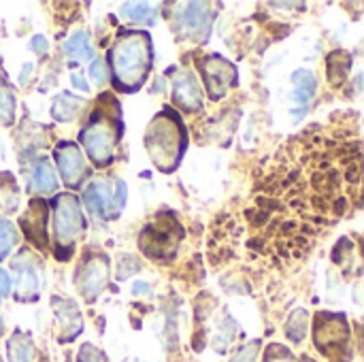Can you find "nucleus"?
Instances as JSON below:
<instances>
[{"instance_id": "9", "label": "nucleus", "mask_w": 364, "mask_h": 362, "mask_svg": "<svg viewBox=\"0 0 364 362\" xmlns=\"http://www.w3.org/2000/svg\"><path fill=\"white\" fill-rule=\"evenodd\" d=\"M200 73L207 85V92L213 100H220L237 83V70L230 62L220 55H209L200 62Z\"/></svg>"}, {"instance_id": "7", "label": "nucleus", "mask_w": 364, "mask_h": 362, "mask_svg": "<svg viewBox=\"0 0 364 362\" xmlns=\"http://www.w3.org/2000/svg\"><path fill=\"white\" fill-rule=\"evenodd\" d=\"M109 277V258L105 254H92L77 269V286L87 303H94L105 290Z\"/></svg>"}, {"instance_id": "21", "label": "nucleus", "mask_w": 364, "mask_h": 362, "mask_svg": "<svg viewBox=\"0 0 364 362\" xmlns=\"http://www.w3.org/2000/svg\"><path fill=\"white\" fill-rule=\"evenodd\" d=\"M122 13H124V17H128L134 23L151 26L156 21V11L147 2H126V4H122Z\"/></svg>"}, {"instance_id": "14", "label": "nucleus", "mask_w": 364, "mask_h": 362, "mask_svg": "<svg viewBox=\"0 0 364 362\" xmlns=\"http://www.w3.org/2000/svg\"><path fill=\"white\" fill-rule=\"evenodd\" d=\"M83 201L90 209V213L98 215V218H115V213H119L117 205H115V194L111 190V186L107 181H92L85 192H83Z\"/></svg>"}, {"instance_id": "2", "label": "nucleus", "mask_w": 364, "mask_h": 362, "mask_svg": "<svg viewBox=\"0 0 364 362\" xmlns=\"http://www.w3.org/2000/svg\"><path fill=\"white\" fill-rule=\"evenodd\" d=\"M151 38L143 30H122L109 49V66L113 85L119 92H136L151 70Z\"/></svg>"}, {"instance_id": "16", "label": "nucleus", "mask_w": 364, "mask_h": 362, "mask_svg": "<svg viewBox=\"0 0 364 362\" xmlns=\"http://www.w3.org/2000/svg\"><path fill=\"white\" fill-rule=\"evenodd\" d=\"M55 188H58V177H55L49 160L36 162V166L32 169V175H30V190L38 192V194H47V192H53Z\"/></svg>"}, {"instance_id": "6", "label": "nucleus", "mask_w": 364, "mask_h": 362, "mask_svg": "<svg viewBox=\"0 0 364 362\" xmlns=\"http://www.w3.org/2000/svg\"><path fill=\"white\" fill-rule=\"evenodd\" d=\"M175 19H177L175 30H179L181 36H188L194 41L196 38L207 41L213 11H211V4H207V2H186V4H179Z\"/></svg>"}, {"instance_id": "1", "label": "nucleus", "mask_w": 364, "mask_h": 362, "mask_svg": "<svg viewBox=\"0 0 364 362\" xmlns=\"http://www.w3.org/2000/svg\"><path fill=\"white\" fill-rule=\"evenodd\" d=\"M122 132L124 122L119 102L111 94H102L79 132V141L94 166L105 169L113 162Z\"/></svg>"}, {"instance_id": "29", "label": "nucleus", "mask_w": 364, "mask_h": 362, "mask_svg": "<svg viewBox=\"0 0 364 362\" xmlns=\"http://www.w3.org/2000/svg\"><path fill=\"white\" fill-rule=\"evenodd\" d=\"M11 294V277L4 269H0V301Z\"/></svg>"}, {"instance_id": "3", "label": "nucleus", "mask_w": 364, "mask_h": 362, "mask_svg": "<svg viewBox=\"0 0 364 362\" xmlns=\"http://www.w3.org/2000/svg\"><path fill=\"white\" fill-rule=\"evenodd\" d=\"M145 147L156 169L173 173L179 166L181 156L188 147V134L177 113L164 109L151 119L145 132Z\"/></svg>"}, {"instance_id": "17", "label": "nucleus", "mask_w": 364, "mask_h": 362, "mask_svg": "<svg viewBox=\"0 0 364 362\" xmlns=\"http://www.w3.org/2000/svg\"><path fill=\"white\" fill-rule=\"evenodd\" d=\"M83 107H85V100H83V98L73 96V94H68V92H62V94L53 100L51 113H53V117H55L58 122H70Z\"/></svg>"}, {"instance_id": "13", "label": "nucleus", "mask_w": 364, "mask_h": 362, "mask_svg": "<svg viewBox=\"0 0 364 362\" xmlns=\"http://www.w3.org/2000/svg\"><path fill=\"white\" fill-rule=\"evenodd\" d=\"M173 98H175V105L186 111V113H194L200 109V87L196 83V77L192 70L188 68H179L175 73V79H173Z\"/></svg>"}, {"instance_id": "11", "label": "nucleus", "mask_w": 364, "mask_h": 362, "mask_svg": "<svg viewBox=\"0 0 364 362\" xmlns=\"http://www.w3.org/2000/svg\"><path fill=\"white\" fill-rule=\"evenodd\" d=\"M19 224L23 228L26 239L34 247L43 250L47 245V203L43 198H32L28 203V209L21 215Z\"/></svg>"}, {"instance_id": "23", "label": "nucleus", "mask_w": 364, "mask_h": 362, "mask_svg": "<svg viewBox=\"0 0 364 362\" xmlns=\"http://www.w3.org/2000/svg\"><path fill=\"white\" fill-rule=\"evenodd\" d=\"M307 314L303 309H299L290 320H288V326H286V333H288V339L294 341V344H301L307 335Z\"/></svg>"}, {"instance_id": "8", "label": "nucleus", "mask_w": 364, "mask_h": 362, "mask_svg": "<svg viewBox=\"0 0 364 362\" xmlns=\"http://www.w3.org/2000/svg\"><path fill=\"white\" fill-rule=\"evenodd\" d=\"M179 224L168 218H158L141 235V250L151 258H162L164 252H173L175 241H179Z\"/></svg>"}, {"instance_id": "4", "label": "nucleus", "mask_w": 364, "mask_h": 362, "mask_svg": "<svg viewBox=\"0 0 364 362\" xmlns=\"http://www.w3.org/2000/svg\"><path fill=\"white\" fill-rule=\"evenodd\" d=\"M55 218H53V247L55 258L68 260L75 254L77 241L83 237L85 220L81 213V205L73 194H60L53 201Z\"/></svg>"}, {"instance_id": "31", "label": "nucleus", "mask_w": 364, "mask_h": 362, "mask_svg": "<svg viewBox=\"0 0 364 362\" xmlns=\"http://www.w3.org/2000/svg\"><path fill=\"white\" fill-rule=\"evenodd\" d=\"M70 79H73V85H77L79 90H83V92H87V90H90V87H87V83H85L79 75H73Z\"/></svg>"}, {"instance_id": "24", "label": "nucleus", "mask_w": 364, "mask_h": 362, "mask_svg": "<svg viewBox=\"0 0 364 362\" xmlns=\"http://www.w3.org/2000/svg\"><path fill=\"white\" fill-rule=\"evenodd\" d=\"M17 243V230L15 226L6 220L0 218V260H4Z\"/></svg>"}, {"instance_id": "32", "label": "nucleus", "mask_w": 364, "mask_h": 362, "mask_svg": "<svg viewBox=\"0 0 364 362\" xmlns=\"http://www.w3.org/2000/svg\"><path fill=\"white\" fill-rule=\"evenodd\" d=\"M134 292L139 294V292H145V294H149V286H134Z\"/></svg>"}, {"instance_id": "25", "label": "nucleus", "mask_w": 364, "mask_h": 362, "mask_svg": "<svg viewBox=\"0 0 364 362\" xmlns=\"http://www.w3.org/2000/svg\"><path fill=\"white\" fill-rule=\"evenodd\" d=\"M15 117V98L11 90L0 87V124H13Z\"/></svg>"}, {"instance_id": "27", "label": "nucleus", "mask_w": 364, "mask_h": 362, "mask_svg": "<svg viewBox=\"0 0 364 362\" xmlns=\"http://www.w3.org/2000/svg\"><path fill=\"white\" fill-rule=\"evenodd\" d=\"M90 77L96 83H105L107 81V64L102 60H94L92 66H90Z\"/></svg>"}, {"instance_id": "28", "label": "nucleus", "mask_w": 364, "mask_h": 362, "mask_svg": "<svg viewBox=\"0 0 364 362\" xmlns=\"http://www.w3.org/2000/svg\"><path fill=\"white\" fill-rule=\"evenodd\" d=\"M77 362H102V354L94 348V346H83L79 356H77Z\"/></svg>"}, {"instance_id": "12", "label": "nucleus", "mask_w": 364, "mask_h": 362, "mask_svg": "<svg viewBox=\"0 0 364 362\" xmlns=\"http://www.w3.org/2000/svg\"><path fill=\"white\" fill-rule=\"evenodd\" d=\"M13 271L17 273V282H15V297L21 303H34L41 294V282L36 275V267L34 260L28 254H19L13 260Z\"/></svg>"}, {"instance_id": "10", "label": "nucleus", "mask_w": 364, "mask_h": 362, "mask_svg": "<svg viewBox=\"0 0 364 362\" xmlns=\"http://www.w3.org/2000/svg\"><path fill=\"white\" fill-rule=\"evenodd\" d=\"M55 162H58V171L62 175V181L68 188H79L85 177L90 175V169L83 160V154L79 151V145L70 143V141H62L55 147Z\"/></svg>"}, {"instance_id": "18", "label": "nucleus", "mask_w": 364, "mask_h": 362, "mask_svg": "<svg viewBox=\"0 0 364 362\" xmlns=\"http://www.w3.org/2000/svg\"><path fill=\"white\" fill-rule=\"evenodd\" d=\"M352 66V55L343 49H337L328 55V81L333 85H339L346 81Z\"/></svg>"}, {"instance_id": "5", "label": "nucleus", "mask_w": 364, "mask_h": 362, "mask_svg": "<svg viewBox=\"0 0 364 362\" xmlns=\"http://www.w3.org/2000/svg\"><path fill=\"white\" fill-rule=\"evenodd\" d=\"M314 344L318 352H322L333 362L339 356H346L350 346V324L343 316L335 314H320L314 322Z\"/></svg>"}, {"instance_id": "26", "label": "nucleus", "mask_w": 364, "mask_h": 362, "mask_svg": "<svg viewBox=\"0 0 364 362\" xmlns=\"http://www.w3.org/2000/svg\"><path fill=\"white\" fill-rule=\"evenodd\" d=\"M258 350H260V344L258 341H252L247 344L245 348H241L230 362H256L258 358Z\"/></svg>"}, {"instance_id": "20", "label": "nucleus", "mask_w": 364, "mask_h": 362, "mask_svg": "<svg viewBox=\"0 0 364 362\" xmlns=\"http://www.w3.org/2000/svg\"><path fill=\"white\" fill-rule=\"evenodd\" d=\"M292 83H294V87H296V90H294V100L301 102V105H305V102L316 94V87H318L314 73H309V70H305V68H301V70H296V73L292 75Z\"/></svg>"}, {"instance_id": "22", "label": "nucleus", "mask_w": 364, "mask_h": 362, "mask_svg": "<svg viewBox=\"0 0 364 362\" xmlns=\"http://www.w3.org/2000/svg\"><path fill=\"white\" fill-rule=\"evenodd\" d=\"M6 356H9V362H32L30 341L21 333H15L6 344Z\"/></svg>"}, {"instance_id": "30", "label": "nucleus", "mask_w": 364, "mask_h": 362, "mask_svg": "<svg viewBox=\"0 0 364 362\" xmlns=\"http://www.w3.org/2000/svg\"><path fill=\"white\" fill-rule=\"evenodd\" d=\"M32 49H34V51H45V49H47L45 36H34V38H32Z\"/></svg>"}, {"instance_id": "33", "label": "nucleus", "mask_w": 364, "mask_h": 362, "mask_svg": "<svg viewBox=\"0 0 364 362\" xmlns=\"http://www.w3.org/2000/svg\"><path fill=\"white\" fill-rule=\"evenodd\" d=\"M2 331H4V324H2V318H0V335H2Z\"/></svg>"}, {"instance_id": "19", "label": "nucleus", "mask_w": 364, "mask_h": 362, "mask_svg": "<svg viewBox=\"0 0 364 362\" xmlns=\"http://www.w3.org/2000/svg\"><path fill=\"white\" fill-rule=\"evenodd\" d=\"M64 51L68 53L70 60H92V43H90V36L83 30H77L64 43Z\"/></svg>"}, {"instance_id": "15", "label": "nucleus", "mask_w": 364, "mask_h": 362, "mask_svg": "<svg viewBox=\"0 0 364 362\" xmlns=\"http://www.w3.org/2000/svg\"><path fill=\"white\" fill-rule=\"evenodd\" d=\"M53 309H55V318H58V324H60V331H62V341L75 339L81 333V326H83L77 305L73 301H66V299H55Z\"/></svg>"}]
</instances>
